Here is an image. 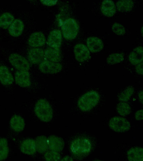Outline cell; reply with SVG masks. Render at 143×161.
Wrapping results in <instances>:
<instances>
[{
	"label": "cell",
	"instance_id": "6da1fadb",
	"mask_svg": "<svg viewBox=\"0 0 143 161\" xmlns=\"http://www.w3.org/2000/svg\"><path fill=\"white\" fill-rule=\"evenodd\" d=\"M91 143L85 138H78L71 142L70 150L74 156L79 158L86 157L91 152Z\"/></svg>",
	"mask_w": 143,
	"mask_h": 161
},
{
	"label": "cell",
	"instance_id": "7a4b0ae2",
	"mask_svg": "<svg viewBox=\"0 0 143 161\" xmlns=\"http://www.w3.org/2000/svg\"><path fill=\"white\" fill-rule=\"evenodd\" d=\"M100 99L98 93L95 91H91L80 97L78 101V106L82 111H89L97 105Z\"/></svg>",
	"mask_w": 143,
	"mask_h": 161
},
{
	"label": "cell",
	"instance_id": "3957f363",
	"mask_svg": "<svg viewBox=\"0 0 143 161\" xmlns=\"http://www.w3.org/2000/svg\"><path fill=\"white\" fill-rule=\"evenodd\" d=\"M36 116L42 121L47 123L53 118V111L49 103L45 99H40L37 102L35 107Z\"/></svg>",
	"mask_w": 143,
	"mask_h": 161
},
{
	"label": "cell",
	"instance_id": "277c9868",
	"mask_svg": "<svg viewBox=\"0 0 143 161\" xmlns=\"http://www.w3.org/2000/svg\"><path fill=\"white\" fill-rule=\"evenodd\" d=\"M62 30L64 37L66 40H74L78 34L79 25L74 19H68L63 24Z\"/></svg>",
	"mask_w": 143,
	"mask_h": 161
},
{
	"label": "cell",
	"instance_id": "5b68a950",
	"mask_svg": "<svg viewBox=\"0 0 143 161\" xmlns=\"http://www.w3.org/2000/svg\"><path fill=\"white\" fill-rule=\"evenodd\" d=\"M109 125L112 130L119 133L127 131L131 127L129 121L120 117H113L110 119Z\"/></svg>",
	"mask_w": 143,
	"mask_h": 161
},
{
	"label": "cell",
	"instance_id": "8992f818",
	"mask_svg": "<svg viewBox=\"0 0 143 161\" xmlns=\"http://www.w3.org/2000/svg\"><path fill=\"white\" fill-rule=\"evenodd\" d=\"M9 60L13 66L19 71H28L29 70V63L22 55L17 53H12L9 56Z\"/></svg>",
	"mask_w": 143,
	"mask_h": 161
},
{
	"label": "cell",
	"instance_id": "52a82bcc",
	"mask_svg": "<svg viewBox=\"0 0 143 161\" xmlns=\"http://www.w3.org/2000/svg\"><path fill=\"white\" fill-rule=\"evenodd\" d=\"M39 68L40 70L44 74H55L61 71L62 66L59 63L45 60L40 64Z\"/></svg>",
	"mask_w": 143,
	"mask_h": 161
},
{
	"label": "cell",
	"instance_id": "ba28073f",
	"mask_svg": "<svg viewBox=\"0 0 143 161\" xmlns=\"http://www.w3.org/2000/svg\"><path fill=\"white\" fill-rule=\"evenodd\" d=\"M75 58L80 62H83L90 58V54L87 47L83 44H78L74 48Z\"/></svg>",
	"mask_w": 143,
	"mask_h": 161
},
{
	"label": "cell",
	"instance_id": "9c48e42d",
	"mask_svg": "<svg viewBox=\"0 0 143 161\" xmlns=\"http://www.w3.org/2000/svg\"><path fill=\"white\" fill-rule=\"evenodd\" d=\"M48 148L51 151L61 152L64 147L65 143L63 140L57 136L52 135L47 138Z\"/></svg>",
	"mask_w": 143,
	"mask_h": 161
},
{
	"label": "cell",
	"instance_id": "30bf717a",
	"mask_svg": "<svg viewBox=\"0 0 143 161\" xmlns=\"http://www.w3.org/2000/svg\"><path fill=\"white\" fill-rule=\"evenodd\" d=\"M62 35L59 30H54L50 32L47 44L51 47L59 48L62 42Z\"/></svg>",
	"mask_w": 143,
	"mask_h": 161
},
{
	"label": "cell",
	"instance_id": "8fae6325",
	"mask_svg": "<svg viewBox=\"0 0 143 161\" xmlns=\"http://www.w3.org/2000/svg\"><path fill=\"white\" fill-rule=\"evenodd\" d=\"M16 84L22 87H27L31 85L30 74L28 71H18L15 75Z\"/></svg>",
	"mask_w": 143,
	"mask_h": 161
},
{
	"label": "cell",
	"instance_id": "7c38bea8",
	"mask_svg": "<svg viewBox=\"0 0 143 161\" xmlns=\"http://www.w3.org/2000/svg\"><path fill=\"white\" fill-rule=\"evenodd\" d=\"M88 49L92 53H97L103 48L104 44L102 40L98 37L91 36L86 40Z\"/></svg>",
	"mask_w": 143,
	"mask_h": 161
},
{
	"label": "cell",
	"instance_id": "4fadbf2b",
	"mask_svg": "<svg viewBox=\"0 0 143 161\" xmlns=\"http://www.w3.org/2000/svg\"><path fill=\"white\" fill-rule=\"evenodd\" d=\"M44 56V51L40 48H36L31 49L28 53V60L34 64H38L42 62Z\"/></svg>",
	"mask_w": 143,
	"mask_h": 161
},
{
	"label": "cell",
	"instance_id": "5bb4252c",
	"mask_svg": "<svg viewBox=\"0 0 143 161\" xmlns=\"http://www.w3.org/2000/svg\"><path fill=\"white\" fill-rule=\"evenodd\" d=\"M46 40L44 35L38 31L33 33L31 35L28 40V43L32 47H38L44 45Z\"/></svg>",
	"mask_w": 143,
	"mask_h": 161
},
{
	"label": "cell",
	"instance_id": "9a60e30c",
	"mask_svg": "<svg viewBox=\"0 0 143 161\" xmlns=\"http://www.w3.org/2000/svg\"><path fill=\"white\" fill-rule=\"evenodd\" d=\"M21 152L28 155H32L36 153V147L34 140L28 138L22 142L20 146Z\"/></svg>",
	"mask_w": 143,
	"mask_h": 161
},
{
	"label": "cell",
	"instance_id": "2e32d148",
	"mask_svg": "<svg viewBox=\"0 0 143 161\" xmlns=\"http://www.w3.org/2000/svg\"><path fill=\"white\" fill-rule=\"evenodd\" d=\"M101 10L103 14L108 17H112L116 13V7L113 1L105 0L102 3Z\"/></svg>",
	"mask_w": 143,
	"mask_h": 161
},
{
	"label": "cell",
	"instance_id": "e0dca14e",
	"mask_svg": "<svg viewBox=\"0 0 143 161\" xmlns=\"http://www.w3.org/2000/svg\"><path fill=\"white\" fill-rule=\"evenodd\" d=\"M24 29V25L22 20L16 19L10 26L8 31L12 36L17 37L22 35Z\"/></svg>",
	"mask_w": 143,
	"mask_h": 161
},
{
	"label": "cell",
	"instance_id": "ac0fdd59",
	"mask_svg": "<svg viewBox=\"0 0 143 161\" xmlns=\"http://www.w3.org/2000/svg\"><path fill=\"white\" fill-rule=\"evenodd\" d=\"M14 77L8 68L5 66H0V82L3 85L8 86L13 84Z\"/></svg>",
	"mask_w": 143,
	"mask_h": 161
},
{
	"label": "cell",
	"instance_id": "d6986e66",
	"mask_svg": "<svg viewBox=\"0 0 143 161\" xmlns=\"http://www.w3.org/2000/svg\"><path fill=\"white\" fill-rule=\"evenodd\" d=\"M129 60L134 65L142 63L143 60V49L141 46L138 47L133 50L129 55Z\"/></svg>",
	"mask_w": 143,
	"mask_h": 161
},
{
	"label": "cell",
	"instance_id": "ffe728a7",
	"mask_svg": "<svg viewBox=\"0 0 143 161\" xmlns=\"http://www.w3.org/2000/svg\"><path fill=\"white\" fill-rule=\"evenodd\" d=\"M10 124L12 129L17 132L23 131L25 126V119L20 116L17 114L14 115L11 118Z\"/></svg>",
	"mask_w": 143,
	"mask_h": 161
},
{
	"label": "cell",
	"instance_id": "44dd1931",
	"mask_svg": "<svg viewBox=\"0 0 143 161\" xmlns=\"http://www.w3.org/2000/svg\"><path fill=\"white\" fill-rule=\"evenodd\" d=\"M45 56L48 61L58 63L61 60V53L59 48L50 47L46 50Z\"/></svg>",
	"mask_w": 143,
	"mask_h": 161
},
{
	"label": "cell",
	"instance_id": "7402d4cb",
	"mask_svg": "<svg viewBox=\"0 0 143 161\" xmlns=\"http://www.w3.org/2000/svg\"><path fill=\"white\" fill-rule=\"evenodd\" d=\"M129 161H143V148L136 147L132 148L127 152Z\"/></svg>",
	"mask_w": 143,
	"mask_h": 161
},
{
	"label": "cell",
	"instance_id": "603a6c76",
	"mask_svg": "<svg viewBox=\"0 0 143 161\" xmlns=\"http://www.w3.org/2000/svg\"><path fill=\"white\" fill-rule=\"evenodd\" d=\"M35 142H36V150L40 153H44L48 149L47 139V137L45 136H39L36 138Z\"/></svg>",
	"mask_w": 143,
	"mask_h": 161
},
{
	"label": "cell",
	"instance_id": "cb8c5ba5",
	"mask_svg": "<svg viewBox=\"0 0 143 161\" xmlns=\"http://www.w3.org/2000/svg\"><path fill=\"white\" fill-rule=\"evenodd\" d=\"M13 15L9 13H5L0 16V27L4 29L8 28L14 21Z\"/></svg>",
	"mask_w": 143,
	"mask_h": 161
},
{
	"label": "cell",
	"instance_id": "d4e9b609",
	"mask_svg": "<svg viewBox=\"0 0 143 161\" xmlns=\"http://www.w3.org/2000/svg\"><path fill=\"white\" fill-rule=\"evenodd\" d=\"M134 6V2L131 0L119 1L116 3L118 10L120 12H129L131 11Z\"/></svg>",
	"mask_w": 143,
	"mask_h": 161
},
{
	"label": "cell",
	"instance_id": "484cf974",
	"mask_svg": "<svg viewBox=\"0 0 143 161\" xmlns=\"http://www.w3.org/2000/svg\"><path fill=\"white\" fill-rule=\"evenodd\" d=\"M9 153L8 141L6 138H0V161L4 160Z\"/></svg>",
	"mask_w": 143,
	"mask_h": 161
},
{
	"label": "cell",
	"instance_id": "4316f807",
	"mask_svg": "<svg viewBox=\"0 0 143 161\" xmlns=\"http://www.w3.org/2000/svg\"><path fill=\"white\" fill-rule=\"evenodd\" d=\"M124 54L121 53H113L110 54L107 59V64L110 65H114L118 64L124 60Z\"/></svg>",
	"mask_w": 143,
	"mask_h": 161
},
{
	"label": "cell",
	"instance_id": "83f0119b",
	"mask_svg": "<svg viewBox=\"0 0 143 161\" xmlns=\"http://www.w3.org/2000/svg\"><path fill=\"white\" fill-rule=\"evenodd\" d=\"M134 91V89L133 86H128L119 95V100L120 101L123 102V103L128 101L131 97V96L133 95Z\"/></svg>",
	"mask_w": 143,
	"mask_h": 161
},
{
	"label": "cell",
	"instance_id": "f1b7e54d",
	"mask_svg": "<svg viewBox=\"0 0 143 161\" xmlns=\"http://www.w3.org/2000/svg\"><path fill=\"white\" fill-rule=\"evenodd\" d=\"M131 108L128 103H120L117 106V110L120 115L126 116L130 114L131 112Z\"/></svg>",
	"mask_w": 143,
	"mask_h": 161
},
{
	"label": "cell",
	"instance_id": "f546056e",
	"mask_svg": "<svg viewBox=\"0 0 143 161\" xmlns=\"http://www.w3.org/2000/svg\"><path fill=\"white\" fill-rule=\"evenodd\" d=\"M44 158L46 161H59L61 155L58 152L51 150L45 153Z\"/></svg>",
	"mask_w": 143,
	"mask_h": 161
},
{
	"label": "cell",
	"instance_id": "4dcf8cb0",
	"mask_svg": "<svg viewBox=\"0 0 143 161\" xmlns=\"http://www.w3.org/2000/svg\"><path fill=\"white\" fill-rule=\"evenodd\" d=\"M113 31L116 35H123L125 33V27L121 24L115 23L112 26Z\"/></svg>",
	"mask_w": 143,
	"mask_h": 161
},
{
	"label": "cell",
	"instance_id": "1f68e13d",
	"mask_svg": "<svg viewBox=\"0 0 143 161\" xmlns=\"http://www.w3.org/2000/svg\"><path fill=\"white\" fill-rule=\"evenodd\" d=\"M143 111L142 109L137 111L136 112V113H135V119L138 121L142 120L143 118Z\"/></svg>",
	"mask_w": 143,
	"mask_h": 161
},
{
	"label": "cell",
	"instance_id": "d6a6232c",
	"mask_svg": "<svg viewBox=\"0 0 143 161\" xmlns=\"http://www.w3.org/2000/svg\"><path fill=\"white\" fill-rule=\"evenodd\" d=\"M41 2L43 4L46 6H52L56 4L58 1H41Z\"/></svg>",
	"mask_w": 143,
	"mask_h": 161
},
{
	"label": "cell",
	"instance_id": "836d02e7",
	"mask_svg": "<svg viewBox=\"0 0 143 161\" xmlns=\"http://www.w3.org/2000/svg\"><path fill=\"white\" fill-rule=\"evenodd\" d=\"M135 70L138 74L142 75L143 74V63H140V64L137 65Z\"/></svg>",
	"mask_w": 143,
	"mask_h": 161
},
{
	"label": "cell",
	"instance_id": "e575fe53",
	"mask_svg": "<svg viewBox=\"0 0 143 161\" xmlns=\"http://www.w3.org/2000/svg\"><path fill=\"white\" fill-rule=\"evenodd\" d=\"M61 161H74L72 157L69 156H66L64 157Z\"/></svg>",
	"mask_w": 143,
	"mask_h": 161
},
{
	"label": "cell",
	"instance_id": "d590c367",
	"mask_svg": "<svg viewBox=\"0 0 143 161\" xmlns=\"http://www.w3.org/2000/svg\"><path fill=\"white\" fill-rule=\"evenodd\" d=\"M139 99H140V102L142 104L143 103V92L142 91H141L140 92H139Z\"/></svg>",
	"mask_w": 143,
	"mask_h": 161
},
{
	"label": "cell",
	"instance_id": "8d00e7d4",
	"mask_svg": "<svg viewBox=\"0 0 143 161\" xmlns=\"http://www.w3.org/2000/svg\"><path fill=\"white\" fill-rule=\"evenodd\" d=\"M94 161H100V160H95Z\"/></svg>",
	"mask_w": 143,
	"mask_h": 161
}]
</instances>
